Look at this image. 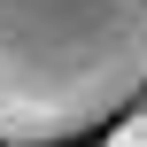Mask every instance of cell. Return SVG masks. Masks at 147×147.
Here are the masks:
<instances>
[{"label":"cell","mask_w":147,"mask_h":147,"mask_svg":"<svg viewBox=\"0 0 147 147\" xmlns=\"http://www.w3.org/2000/svg\"><path fill=\"white\" fill-rule=\"evenodd\" d=\"M132 109H147V85H140V101H132Z\"/></svg>","instance_id":"3"},{"label":"cell","mask_w":147,"mask_h":147,"mask_svg":"<svg viewBox=\"0 0 147 147\" xmlns=\"http://www.w3.org/2000/svg\"><path fill=\"white\" fill-rule=\"evenodd\" d=\"M109 147H147V109H132V116L109 132Z\"/></svg>","instance_id":"2"},{"label":"cell","mask_w":147,"mask_h":147,"mask_svg":"<svg viewBox=\"0 0 147 147\" xmlns=\"http://www.w3.org/2000/svg\"><path fill=\"white\" fill-rule=\"evenodd\" d=\"M147 85V0H0V147H54L124 116Z\"/></svg>","instance_id":"1"}]
</instances>
